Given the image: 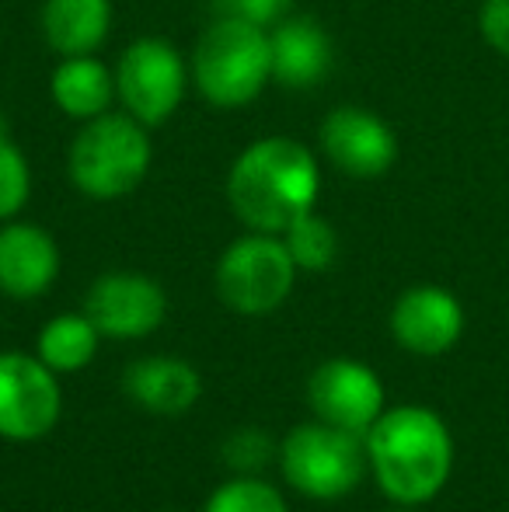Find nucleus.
Wrapping results in <instances>:
<instances>
[{
  "label": "nucleus",
  "instance_id": "4",
  "mask_svg": "<svg viewBox=\"0 0 509 512\" xmlns=\"http://www.w3.org/2000/svg\"><path fill=\"white\" fill-rule=\"evenodd\" d=\"M147 126L133 115H98L81 126L70 143L67 171L70 182L88 199H123L150 171Z\"/></svg>",
  "mask_w": 509,
  "mask_h": 512
},
{
  "label": "nucleus",
  "instance_id": "9",
  "mask_svg": "<svg viewBox=\"0 0 509 512\" xmlns=\"http://www.w3.org/2000/svg\"><path fill=\"white\" fill-rule=\"evenodd\" d=\"M307 401H311L318 422L356 432V436H367L370 425L384 415L381 380L370 366L356 363V359L321 363L307 384Z\"/></svg>",
  "mask_w": 509,
  "mask_h": 512
},
{
  "label": "nucleus",
  "instance_id": "1",
  "mask_svg": "<svg viewBox=\"0 0 509 512\" xmlns=\"http://www.w3.org/2000/svg\"><path fill=\"white\" fill-rule=\"evenodd\" d=\"M321 175L314 154L293 136L255 140L227 175V199L258 234H283L318 203Z\"/></svg>",
  "mask_w": 509,
  "mask_h": 512
},
{
  "label": "nucleus",
  "instance_id": "18",
  "mask_svg": "<svg viewBox=\"0 0 509 512\" xmlns=\"http://www.w3.org/2000/svg\"><path fill=\"white\" fill-rule=\"evenodd\" d=\"M98 335L88 314H60L39 331V359L53 373H74L95 359Z\"/></svg>",
  "mask_w": 509,
  "mask_h": 512
},
{
  "label": "nucleus",
  "instance_id": "2",
  "mask_svg": "<svg viewBox=\"0 0 509 512\" xmlns=\"http://www.w3.org/2000/svg\"><path fill=\"white\" fill-rule=\"evenodd\" d=\"M367 460L377 485L401 506L436 499L454 467V439L443 418L422 405L391 408L370 425Z\"/></svg>",
  "mask_w": 509,
  "mask_h": 512
},
{
  "label": "nucleus",
  "instance_id": "17",
  "mask_svg": "<svg viewBox=\"0 0 509 512\" xmlns=\"http://www.w3.org/2000/svg\"><path fill=\"white\" fill-rule=\"evenodd\" d=\"M49 91H53L56 108L77 122L105 115L112 98L119 95L116 74L95 56H63V63L53 70Z\"/></svg>",
  "mask_w": 509,
  "mask_h": 512
},
{
  "label": "nucleus",
  "instance_id": "6",
  "mask_svg": "<svg viewBox=\"0 0 509 512\" xmlns=\"http://www.w3.org/2000/svg\"><path fill=\"white\" fill-rule=\"evenodd\" d=\"M297 265L276 234H248L217 262V293L238 314H269L290 297Z\"/></svg>",
  "mask_w": 509,
  "mask_h": 512
},
{
  "label": "nucleus",
  "instance_id": "15",
  "mask_svg": "<svg viewBox=\"0 0 509 512\" xmlns=\"http://www.w3.org/2000/svg\"><path fill=\"white\" fill-rule=\"evenodd\" d=\"M126 394L154 415H182L199 401V373L182 359H140L123 377Z\"/></svg>",
  "mask_w": 509,
  "mask_h": 512
},
{
  "label": "nucleus",
  "instance_id": "20",
  "mask_svg": "<svg viewBox=\"0 0 509 512\" xmlns=\"http://www.w3.org/2000/svg\"><path fill=\"white\" fill-rule=\"evenodd\" d=\"M206 512H286L283 495L255 478H238L220 485L206 502Z\"/></svg>",
  "mask_w": 509,
  "mask_h": 512
},
{
  "label": "nucleus",
  "instance_id": "10",
  "mask_svg": "<svg viewBox=\"0 0 509 512\" xmlns=\"http://www.w3.org/2000/svg\"><path fill=\"white\" fill-rule=\"evenodd\" d=\"M321 147L328 161L349 178H381L398 161V136L377 112L339 105L321 122Z\"/></svg>",
  "mask_w": 509,
  "mask_h": 512
},
{
  "label": "nucleus",
  "instance_id": "3",
  "mask_svg": "<svg viewBox=\"0 0 509 512\" xmlns=\"http://www.w3.org/2000/svg\"><path fill=\"white\" fill-rule=\"evenodd\" d=\"M192 81L199 95L217 108L255 102L272 81L269 28L241 18H217L203 32L192 56Z\"/></svg>",
  "mask_w": 509,
  "mask_h": 512
},
{
  "label": "nucleus",
  "instance_id": "5",
  "mask_svg": "<svg viewBox=\"0 0 509 512\" xmlns=\"http://www.w3.org/2000/svg\"><path fill=\"white\" fill-rule=\"evenodd\" d=\"M283 474L297 492L311 499H342L363 481L367 471V446L356 432L335 429L328 422L297 425L283 439Z\"/></svg>",
  "mask_w": 509,
  "mask_h": 512
},
{
  "label": "nucleus",
  "instance_id": "21",
  "mask_svg": "<svg viewBox=\"0 0 509 512\" xmlns=\"http://www.w3.org/2000/svg\"><path fill=\"white\" fill-rule=\"evenodd\" d=\"M32 192V171L18 147L11 143V136L0 133V220H11L14 213H21V206L28 203Z\"/></svg>",
  "mask_w": 509,
  "mask_h": 512
},
{
  "label": "nucleus",
  "instance_id": "19",
  "mask_svg": "<svg viewBox=\"0 0 509 512\" xmlns=\"http://www.w3.org/2000/svg\"><path fill=\"white\" fill-rule=\"evenodd\" d=\"M283 244L290 251L293 265L307 272H325L335 262V251H339V237H335L332 223L314 209L283 230Z\"/></svg>",
  "mask_w": 509,
  "mask_h": 512
},
{
  "label": "nucleus",
  "instance_id": "13",
  "mask_svg": "<svg viewBox=\"0 0 509 512\" xmlns=\"http://www.w3.org/2000/svg\"><path fill=\"white\" fill-rule=\"evenodd\" d=\"M272 46V81L283 88L307 91L321 84L332 74V39H328L325 25L311 14H297V18H283L269 32Z\"/></svg>",
  "mask_w": 509,
  "mask_h": 512
},
{
  "label": "nucleus",
  "instance_id": "16",
  "mask_svg": "<svg viewBox=\"0 0 509 512\" xmlns=\"http://www.w3.org/2000/svg\"><path fill=\"white\" fill-rule=\"evenodd\" d=\"M112 28V0H46L42 35L60 56H91Z\"/></svg>",
  "mask_w": 509,
  "mask_h": 512
},
{
  "label": "nucleus",
  "instance_id": "22",
  "mask_svg": "<svg viewBox=\"0 0 509 512\" xmlns=\"http://www.w3.org/2000/svg\"><path fill=\"white\" fill-rule=\"evenodd\" d=\"M293 0H213L217 18H241L258 28H272L290 14Z\"/></svg>",
  "mask_w": 509,
  "mask_h": 512
},
{
  "label": "nucleus",
  "instance_id": "12",
  "mask_svg": "<svg viewBox=\"0 0 509 512\" xmlns=\"http://www.w3.org/2000/svg\"><path fill=\"white\" fill-rule=\"evenodd\" d=\"M391 331L415 356H443L464 331V307L443 286H412L391 310Z\"/></svg>",
  "mask_w": 509,
  "mask_h": 512
},
{
  "label": "nucleus",
  "instance_id": "25",
  "mask_svg": "<svg viewBox=\"0 0 509 512\" xmlns=\"http://www.w3.org/2000/svg\"><path fill=\"white\" fill-rule=\"evenodd\" d=\"M0 133H7V122H4V115H0Z\"/></svg>",
  "mask_w": 509,
  "mask_h": 512
},
{
  "label": "nucleus",
  "instance_id": "8",
  "mask_svg": "<svg viewBox=\"0 0 509 512\" xmlns=\"http://www.w3.org/2000/svg\"><path fill=\"white\" fill-rule=\"evenodd\" d=\"M60 384L42 359L25 352L0 356V436L14 443L42 439L60 418Z\"/></svg>",
  "mask_w": 509,
  "mask_h": 512
},
{
  "label": "nucleus",
  "instance_id": "23",
  "mask_svg": "<svg viewBox=\"0 0 509 512\" xmlns=\"http://www.w3.org/2000/svg\"><path fill=\"white\" fill-rule=\"evenodd\" d=\"M224 453H227V460H231V467H238V471H258V467L269 460L272 443L265 439V432L245 429V432H234Z\"/></svg>",
  "mask_w": 509,
  "mask_h": 512
},
{
  "label": "nucleus",
  "instance_id": "11",
  "mask_svg": "<svg viewBox=\"0 0 509 512\" xmlns=\"http://www.w3.org/2000/svg\"><path fill=\"white\" fill-rule=\"evenodd\" d=\"M168 310L164 290L136 272H109L88 290L84 314L109 338H143L157 331Z\"/></svg>",
  "mask_w": 509,
  "mask_h": 512
},
{
  "label": "nucleus",
  "instance_id": "14",
  "mask_svg": "<svg viewBox=\"0 0 509 512\" xmlns=\"http://www.w3.org/2000/svg\"><path fill=\"white\" fill-rule=\"evenodd\" d=\"M60 272V248L35 223L0 227V290L7 297L32 300L53 286Z\"/></svg>",
  "mask_w": 509,
  "mask_h": 512
},
{
  "label": "nucleus",
  "instance_id": "24",
  "mask_svg": "<svg viewBox=\"0 0 509 512\" xmlns=\"http://www.w3.org/2000/svg\"><path fill=\"white\" fill-rule=\"evenodd\" d=\"M478 32H482V39L489 42L499 56L509 60V0H482Z\"/></svg>",
  "mask_w": 509,
  "mask_h": 512
},
{
  "label": "nucleus",
  "instance_id": "7",
  "mask_svg": "<svg viewBox=\"0 0 509 512\" xmlns=\"http://www.w3.org/2000/svg\"><path fill=\"white\" fill-rule=\"evenodd\" d=\"M189 88V63L182 60L171 42L164 39H136L119 56L116 91L123 98L126 112L140 119L143 126H161L182 105Z\"/></svg>",
  "mask_w": 509,
  "mask_h": 512
}]
</instances>
